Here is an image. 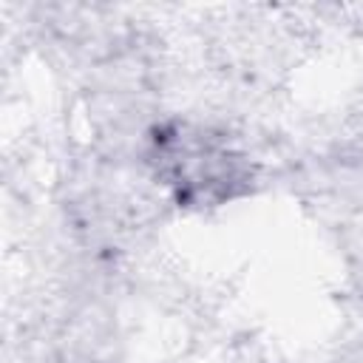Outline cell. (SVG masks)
<instances>
[{
  "mask_svg": "<svg viewBox=\"0 0 363 363\" xmlns=\"http://www.w3.org/2000/svg\"><path fill=\"white\" fill-rule=\"evenodd\" d=\"M156 164L159 176L176 190L179 201L187 204H216L230 199L235 187L247 182L241 159L230 153L227 145L184 125L156 136Z\"/></svg>",
  "mask_w": 363,
  "mask_h": 363,
  "instance_id": "cell-1",
  "label": "cell"
}]
</instances>
